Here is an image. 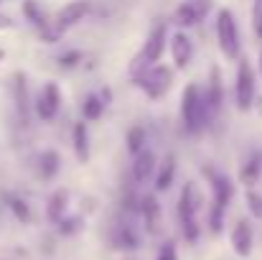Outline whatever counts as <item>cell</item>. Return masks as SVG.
<instances>
[{
	"label": "cell",
	"mask_w": 262,
	"mask_h": 260,
	"mask_svg": "<svg viewBox=\"0 0 262 260\" xmlns=\"http://www.w3.org/2000/svg\"><path fill=\"white\" fill-rule=\"evenodd\" d=\"M82 227H84V219H82L79 214H67V217L56 225V230H59L61 237H74Z\"/></svg>",
	"instance_id": "28"
},
{
	"label": "cell",
	"mask_w": 262,
	"mask_h": 260,
	"mask_svg": "<svg viewBox=\"0 0 262 260\" xmlns=\"http://www.w3.org/2000/svg\"><path fill=\"white\" fill-rule=\"evenodd\" d=\"M125 143H127V151H130L133 156L140 153V151L145 148V143H148L145 128H143V125H133V128L127 130V135H125Z\"/></svg>",
	"instance_id": "27"
},
{
	"label": "cell",
	"mask_w": 262,
	"mask_h": 260,
	"mask_svg": "<svg viewBox=\"0 0 262 260\" xmlns=\"http://www.w3.org/2000/svg\"><path fill=\"white\" fill-rule=\"evenodd\" d=\"M158 171V158L150 148H143L140 153L133 156V181L135 184H148L150 178H156Z\"/></svg>",
	"instance_id": "14"
},
{
	"label": "cell",
	"mask_w": 262,
	"mask_h": 260,
	"mask_svg": "<svg viewBox=\"0 0 262 260\" xmlns=\"http://www.w3.org/2000/svg\"><path fill=\"white\" fill-rule=\"evenodd\" d=\"M89 10H92L89 0H72V3H67V5L56 13L54 23H56L61 31H69V28H74L77 23H82V21L87 18Z\"/></svg>",
	"instance_id": "13"
},
{
	"label": "cell",
	"mask_w": 262,
	"mask_h": 260,
	"mask_svg": "<svg viewBox=\"0 0 262 260\" xmlns=\"http://www.w3.org/2000/svg\"><path fill=\"white\" fill-rule=\"evenodd\" d=\"M10 92H13V102H15L18 115L26 120V117H28V107H31V102H28V87H26V74H20V72L13 74Z\"/></svg>",
	"instance_id": "21"
},
{
	"label": "cell",
	"mask_w": 262,
	"mask_h": 260,
	"mask_svg": "<svg viewBox=\"0 0 262 260\" xmlns=\"http://www.w3.org/2000/svg\"><path fill=\"white\" fill-rule=\"evenodd\" d=\"M216 44L224 59L237 62L239 51H242V41H239V28L234 21V13L229 8H219L216 10Z\"/></svg>",
	"instance_id": "5"
},
{
	"label": "cell",
	"mask_w": 262,
	"mask_h": 260,
	"mask_svg": "<svg viewBox=\"0 0 262 260\" xmlns=\"http://www.w3.org/2000/svg\"><path fill=\"white\" fill-rule=\"evenodd\" d=\"M72 146H74V156L79 164H87L89 161V130H87V123H74L72 128Z\"/></svg>",
	"instance_id": "20"
},
{
	"label": "cell",
	"mask_w": 262,
	"mask_h": 260,
	"mask_svg": "<svg viewBox=\"0 0 262 260\" xmlns=\"http://www.w3.org/2000/svg\"><path fill=\"white\" fill-rule=\"evenodd\" d=\"M257 72H260V77H262V51H260V62H257Z\"/></svg>",
	"instance_id": "34"
},
{
	"label": "cell",
	"mask_w": 262,
	"mask_h": 260,
	"mask_svg": "<svg viewBox=\"0 0 262 260\" xmlns=\"http://www.w3.org/2000/svg\"><path fill=\"white\" fill-rule=\"evenodd\" d=\"M237 77H234V105L239 112H247L257 94V77L247 59H237Z\"/></svg>",
	"instance_id": "6"
},
{
	"label": "cell",
	"mask_w": 262,
	"mask_h": 260,
	"mask_svg": "<svg viewBox=\"0 0 262 260\" xmlns=\"http://www.w3.org/2000/svg\"><path fill=\"white\" fill-rule=\"evenodd\" d=\"M23 15L38 28V31H43L51 21H46V13H43V8L38 5V0H23Z\"/></svg>",
	"instance_id": "25"
},
{
	"label": "cell",
	"mask_w": 262,
	"mask_h": 260,
	"mask_svg": "<svg viewBox=\"0 0 262 260\" xmlns=\"http://www.w3.org/2000/svg\"><path fill=\"white\" fill-rule=\"evenodd\" d=\"M3 199H5L8 212H10L18 222H23V225H28V222H31V207H28V202H26L20 194H10V191H5V194H3Z\"/></svg>",
	"instance_id": "23"
},
{
	"label": "cell",
	"mask_w": 262,
	"mask_h": 260,
	"mask_svg": "<svg viewBox=\"0 0 262 260\" xmlns=\"http://www.w3.org/2000/svg\"><path fill=\"white\" fill-rule=\"evenodd\" d=\"M245 204H247V212L262 222V194L260 191H255V189H247V194H245Z\"/></svg>",
	"instance_id": "29"
},
{
	"label": "cell",
	"mask_w": 262,
	"mask_h": 260,
	"mask_svg": "<svg viewBox=\"0 0 262 260\" xmlns=\"http://www.w3.org/2000/svg\"><path fill=\"white\" fill-rule=\"evenodd\" d=\"M176 171H178L176 153H166V158L158 164V171H156V194H163V191H168L173 186Z\"/></svg>",
	"instance_id": "17"
},
{
	"label": "cell",
	"mask_w": 262,
	"mask_h": 260,
	"mask_svg": "<svg viewBox=\"0 0 262 260\" xmlns=\"http://www.w3.org/2000/svg\"><path fill=\"white\" fill-rule=\"evenodd\" d=\"M102 112H104V99H102L99 94H87L84 102H82V115H84V120H87V123H97V120L102 117Z\"/></svg>",
	"instance_id": "26"
},
{
	"label": "cell",
	"mask_w": 262,
	"mask_h": 260,
	"mask_svg": "<svg viewBox=\"0 0 262 260\" xmlns=\"http://www.w3.org/2000/svg\"><path fill=\"white\" fill-rule=\"evenodd\" d=\"M260 173H262V151H255V153L242 164V169H239V181H242L247 189H252V186L257 184Z\"/></svg>",
	"instance_id": "22"
},
{
	"label": "cell",
	"mask_w": 262,
	"mask_h": 260,
	"mask_svg": "<svg viewBox=\"0 0 262 260\" xmlns=\"http://www.w3.org/2000/svg\"><path fill=\"white\" fill-rule=\"evenodd\" d=\"M56 62H59L61 69H74V67H79V64L84 62V54H82L79 49H69V51H64Z\"/></svg>",
	"instance_id": "30"
},
{
	"label": "cell",
	"mask_w": 262,
	"mask_h": 260,
	"mask_svg": "<svg viewBox=\"0 0 262 260\" xmlns=\"http://www.w3.org/2000/svg\"><path fill=\"white\" fill-rule=\"evenodd\" d=\"M173 67L166 64H153L145 72H140L138 77H133V85L138 87L148 99H161L163 94H168V89L173 87Z\"/></svg>",
	"instance_id": "4"
},
{
	"label": "cell",
	"mask_w": 262,
	"mask_h": 260,
	"mask_svg": "<svg viewBox=\"0 0 262 260\" xmlns=\"http://www.w3.org/2000/svg\"><path fill=\"white\" fill-rule=\"evenodd\" d=\"M224 222H227V209L211 202L209 209H206V227H209V232L211 235H222L224 232Z\"/></svg>",
	"instance_id": "24"
},
{
	"label": "cell",
	"mask_w": 262,
	"mask_h": 260,
	"mask_svg": "<svg viewBox=\"0 0 262 260\" xmlns=\"http://www.w3.org/2000/svg\"><path fill=\"white\" fill-rule=\"evenodd\" d=\"M33 107H36V115H38L43 123L56 120V115H59V110H61V89H59V85H56V82H46V85L41 87V92H38Z\"/></svg>",
	"instance_id": "9"
},
{
	"label": "cell",
	"mask_w": 262,
	"mask_h": 260,
	"mask_svg": "<svg viewBox=\"0 0 262 260\" xmlns=\"http://www.w3.org/2000/svg\"><path fill=\"white\" fill-rule=\"evenodd\" d=\"M204 99H206V107H209V115L211 120L219 115L222 105H224V85H222V72L219 67H211L209 69V79L204 87Z\"/></svg>",
	"instance_id": "12"
},
{
	"label": "cell",
	"mask_w": 262,
	"mask_h": 260,
	"mask_svg": "<svg viewBox=\"0 0 262 260\" xmlns=\"http://www.w3.org/2000/svg\"><path fill=\"white\" fill-rule=\"evenodd\" d=\"M229 243L237 258H250L255 250V230L247 219H237L232 232H229Z\"/></svg>",
	"instance_id": "10"
},
{
	"label": "cell",
	"mask_w": 262,
	"mask_h": 260,
	"mask_svg": "<svg viewBox=\"0 0 262 260\" xmlns=\"http://www.w3.org/2000/svg\"><path fill=\"white\" fill-rule=\"evenodd\" d=\"M15 26V21L10 18V15H5V13H0V31H10Z\"/></svg>",
	"instance_id": "33"
},
{
	"label": "cell",
	"mask_w": 262,
	"mask_h": 260,
	"mask_svg": "<svg viewBox=\"0 0 262 260\" xmlns=\"http://www.w3.org/2000/svg\"><path fill=\"white\" fill-rule=\"evenodd\" d=\"M156 260H178V248H176V240H163L161 248H158V255Z\"/></svg>",
	"instance_id": "31"
},
{
	"label": "cell",
	"mask_w": 262,
	"mask_h": 260,
	"mask_svg": "<svg viewBox=\"0 0 262 260\" xmlns=\"http://www.w3.org/2000/svg\"><path fill=\"white\" fill-rule=\"evenodd\" d=\"M181 123L188 135H199L211 123V115L204 99V87H199L196 82H188L181 92Z\"/></svg>",
	"instance_id": "2"
},
{
	"label": "cell",
	"mask_w": 262,
	"mask_h": 260,
	"mask_svg": "<svg viewBox=\"0 0 262 260\" xmlns=\"http://www.w3.org/2000/svg\"><path fill=\"white\" fill-rule=\"evenodd\" d=\"M166 41H168V28H166V23H156V26L150 28V33L145 36L143 49L138 51V56H135L133 64H130V77H138V74L145 72L148 67L158 64L161 56H163V51H166Z\"/></svg>",
	"instance_id": "3"
},
{
	"label": "cell",
	"mask_w": 262,
	"mask_h": 260,
	"mask_svg": "<svg viewBox=\"0 0 262 260\" xmlns=\"http://www.w3.org/2000/svg\"><path fill=\"white\" fill-rule=\"evenodd\" d=\"M67 209H69V194L64 189H56L46 202V219L51 225H59L67 217Z\"/></svg>",
	"instance_id": "18"
},
{
	"label": "cell",
	"mask_w": 262,
	"mask_h": 260,
	"mask_svg": "<svg viewBox=\"0 0 262 260\" xmlns=\"http://www.w3.org/2000/svg\"><path fill=\"white\" fill-rule=\"evenodd\" d=\"M3 59H5V51H3V49H0V62H3Z\"/></svg>",
	"instance_id": "35"
},
{
	"label": "cell",
	"mask_w": 262,
	"mask_h": 260,
	"mask_svg": "<svg viewBox=\"0 0 262 260\" xmlns=\"http://www.w3.org/2000/svg\"><path fill=\"white\" fill-rule=\"evenodd\" d=\"M168 46H171L173 69H186V67L191 64V59H193V41L188 38V33H186V31L173 33L171 41H168Z\"/></svg>",
	"instance_id": "15"
},
{
	"label": "cell",
	"mask_w": 262,
	"mask_h": 260,
	"mask_svg": "<svg viewBox=\"0 0 262 260\" xmlns=\"http://www.w3.org/2000/svg\"><path fill=\"white\" fill-rule=\"evenodd\" d=\"M214 8V0H183L173 10V23L183 31V28H193L199 26Z\"/></svg>",
	"instance_id": "7"
},
{
	"label": "cell",
	"mask_w": 262,
	"mask_h": 260,
	"mask_svg": "<svg viewBox=\"0 0 262 260\" xmlns=\"http://www.w3.org/2000/svg\"><path fill=\"white\" fill-rule=\"evenodd\" d=\"M110 243H112V248H115V250L133 253V250H138V248H140V235L135 232V227H133V225H127V222H120V225L112 230V235H110Z\"/></svg>",
	"instance_id": "16"
},
{
	"label": "cell",
	"mask_w": 262,
	"mask_h": 260,
	"mask_svg": "<svg viewBox=\"0 0 262 260\" xmlns=\"http://www.w3.org/2000/svg\"><path fill=\"white\" fill-rule=\"evenodd\" d=\"M176 209H178V222H181L183 240H186L188 245H196L199 237H201L199 214H201V209H204V194H201V189L196 186V181H186V184H183Z\"/></svg>",
	"instance_id": "1"
},
{
	"label": "cell",
	"mask_w": 262,
	"mask_h": 260,
	"mask_svg": "<svg viewBox=\"0 0 262 260\" xmlns=\"http://www.w3.org/2000/svg\"><path fill=\"white\" fill-rule=\"evenodd\" d=\"M138 214L143 217L145 230H148L150 235H158V232H161V225H163V209H161V202H158L156 194H143V196H140Z\"/></svg>",
	"instance_id": "11"
},
{
	"label": "cell",
	"mask_w": 262,
	"mask_h": 260,
	"mask_svg": "<svg viewBox=\"0 0 262 260\" xmlns=\"http://www.w3.org/2000/svg\"><path fill=\"white\" fill-rule=\"evenodd\" d=\"M61 171V156L59 151L54 148H46L41 156H38V178L41 181H54Z\"/></svg>",
	"instance_id": "19"
},
{
	"label": "cell",
	"mask_w": 262,
	"mask_h": 260,
	"mask_svg": "<svg viewBox=\"0 0 262 260\" xmlns=\"http://www.w3.org/2000/svg\"><path fill=\"white\" fill-rule=\"evenodd\" d=\"M201 171H204L206 181H209L211 202L219 204V207H224V209H229V204H232V199H234V181H232L227 173L216 171V169H211V166H204Z\"/></svg>",
	"instance_id": "8"
},
{
	"label": "cell",
	"mask_w": 262,
	"mask_h": 260,
	"mask_svg": "<svg viewBox=\"0 0 262 260\" xmlns=\"http://www.w3.org/2000/svg\"><path fill=\"white\" fill-rule=\"evenodd\" d=\"M252 31L262 38V0H252Z\"/></svg>",
	"instance_id": "32"
}]
</instances>
